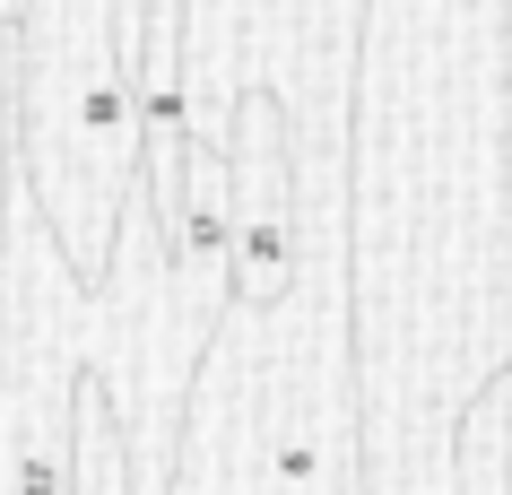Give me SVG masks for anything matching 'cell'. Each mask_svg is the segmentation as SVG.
<instances>
[{
	"mask_svg": "<svg viewBox=\"0 0 512 495\" xmlns=\"http://www.w3.org/2000/svg\"><path fill=\"white\" fill-rule=\"evenodd\" d=\"M0 417H9V304H0Z\"/></svg>",
	"mask_w": 512,
	"mask_h": 495,
	"instance_id": "obj_4",
	"label": "cell"
},
{
	"mask_svg": "<svg viewBox=\"0 0 512 495\" xmlns=\"http://www.w3.org/2000/svg\"><path fill=\"white\" fill-rule=\"evenodd\" d=\"M70 495H131L122 426H113V391H105L96 365L70 374Z\"/></svg>",
	"mask_w": 512,
	"mask_h": 495,
	"instance_id": "obj_2",
	"label": "cell"
},
{
	"mask_svg": "<svg viewBox=\"0 0 512 495\" xmlns=\"http://www.w3.org/2000/svg\"><path fill=\"white\" fill-rule=\"evenodd\" d=\"M18 200V27H0V226Z\"/></svg>",
	"mask_w": 512,
	"mask_h": 495,
	"instance_id": "obj_3",
	"label": "cell"
},
{
	"mask_svg": "<svg viewBox=\"0 0 512 495\" xmlns=\"http://www.w3.org/2000/svg\"><path fill=\"white\" fill-rule=\"evenodd\" d=\"M296 287V131L270 87L226 122V304L261 313Z\"/></svg>",
	"mask_w": 512,
	"mask_h": 495,
	"instance_id": "obj_1",
	"label": "cell"
}]
</instances>
